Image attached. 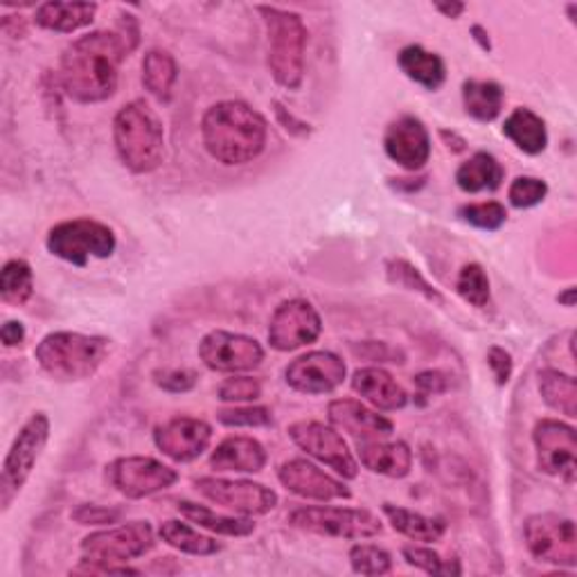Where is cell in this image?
<instances>
[{"label":"cell","instance_id":"6da1fadb","mask_svg":"<svg viewBox=\"0 0 577 577\" xmlns=\"http://www.w3.org/2000/svg\"><path fill=\"white\" fill-rule=\"evenodd\" d=\"M140 30L133 17H122L118 30H97L73 41L60 68L64 93L79 104H97L118 90L120 64L138 47Z\"/></svg>","mask_w":577,"mask_h":577},{"label":"cell","instance_id":"7a4b0ae2","mask_svg":"<svg viewBox=\"0 0 577 577\" xmlns=\"http://www.w3.org/2000/svg\"><path fill=\"white\" fill-rule=\"evenodd\" d=\"M267 120L246 101L228 99L210 107L201 120V138L222 165H246L265 151Z\"/></svg>","mask_w":577,"mask_h":577},{"label":"cell","instance_id":"3957f363","mask_svg":"<svg viewBox=\"0 0 577 577\" xmlns=\"http://www.w3.org/2000/svg\"><path fill=\"white\" fill-rule=\"evenodd\" d=\"M114 142L122 165L133 174L159 170L165 159V129L145 99H133L114 120Z\"/></svg>","mask_w":577,"mask_h":577},{"label":"cell","instance_id":"277c9868","mask_svg":"<svg viewBox=\"0 0 577 577\" xmlns=\"http://www.w3.org/2000/svg\"><path fill=\"white\" fill-rule=\"evenodd\" d=\"M111 341L79 332L47 334L34 350L41 371L57 382L90 380L107 361Z\"/></svg>","mask_w":577,"mask_h":577},{"label":"cell","instance_id":"5b68a950","mask_svg":"<svg viewBox=\"0 0 577 577\" xmlns=\"http://www.w3.org/2000/svg\"><path fill=\"white\" fill-rule=\"evenodd\" d=\"M269 30V68L274 79L289 88L298 90L304 79V47H307V28L296 12L278 8H259Z\"/></svg>","mask_w":577,"mask_h":577},{"label":"cell","instance_id":"8992f818","mask_svg":"<svg viewBox=\"0 0 577 577\" xmlns=\"http://www.w3.org/2000/svg\"><path fill=\"white\" fill-rule=\"evenodd\" d=\"M289 523L304 533L336 539H373L384 531L377 514L354 507H298L289 514Z\"/></svg>","mask_w":577,"mask_h":577},{"label":"cell","instance_id":"52a82bcc","mask_svg":"<svg viewBox=\"0 0 577 577\" xmlns=\"http://www.w3.org/2000/svg\"><path fill=\"white\" fill-rule=\"evenodd\" d=\"M47 250L71 261L75 267H86L90 257H111L116 250V235L114 231L95 220H71L62 222L47 233Z\"/></svg>","mask_w":577,"mask_h":577},{"label":"cell","instance_id":"ba28073f","mask_svg":"<svg viewBox=\"0 0 577 577\" xmlns=\"http://www.w3.org/2000/svg\"><path fill=\"white\" fill-rule=\"evenodd\" d=\"M50 438V419L45 413H34L19 431L0 474V505L10 510L23 485L28 483L34 464L39 462Z\"/></svg>","mask_w":577,"mask_h":577},{"label":"cell","instance_id":"9c48e42d","mask_svg":"<svg viewBox=\"0 0 577 577\" xmlns=\"http://www.w3.org/2000/svg\"><path fill=\"white\" fill-rule=\"evenodd\" d=\"M523 537L535 559L573 568L577 564V535L573 519L555 512L533 514L523 523Z\"/></svg>","mask_w":577,"mask_h":577},{"label":"cell","instance_id":"30bf717a","mask_svg":"<svg viewBox=\"0 0 577 577\" xmlns=\"http://www.w3.org/2000/svg\"><path fill=\"white\" fill-rule=\"evenodd\" d=\"M109 483L127 499H147L151 494L165 492L179 481V474L149 456H127L118 458L107 467Z\"/></svg>","mask_w":577,"mask_h":577},{"label":"cell","instance_id":"8fae6325","mask_svg":"<svg viewBox=\"0 0 577 577\" xmlns=\"http://www.w3.org/2000/svg\"><path fill=\"white\" fill-rule=\"evenodd\" d=\"M153 528L147 521H131L120 528H109L90 533L82 542V553L86 559L122 564L142 557L153 548Z\"/></svg>","mask_w":577,"mask_h":577},{"label":"cell","instance_id":"7c38bea8","mask_svg":"<svg viewBox=\"0 0 577 577\" xmlns=\"http://www.w3.org/2000/svg\"><path fill=\"white\" fill-rule=\"evenodd\" d=\"M199 356L215 373H248L265 361L261 345L244 334H233L224 330L210 332L199 345Z\"/></svg>","mask_w":577,"mask_h":577},{"label":"cell","instance_id":"4fadbf2b","mask_svg":"<svg viewBox=\"0 0 577 577\" xmlns=\"http://www.w3.org/2000/svg\"><path fill=\"white\" fill-rule=\"evenodd\" d=\"M323 332V321L311 302L293 298L282 302L271 317L269 343L278 352H293L317 341Z\"/></svg>","mask_w":577,"mask_h":577},{"label":"cell","instance_id":"5bb4252c","mask_svg":"<svg viewBox=\"0 0 577 577\" xmlns=\"http://www.w3.org/2000/svg\"><path fill=\"white\" fill-rule=\"evenodd\" d=\"M289 436L302 451L334 469L343 479L352 481L359 477V464L348 442L332 427L304 419V423H296L289 427Z\"/></svg>","mask_w":577,"mask_h":577},{"label":"cell","instance_id":"9a60e30c","mask_svg":"<svg viewBox=\"0 0 577 577\" xmlns=\"http://www.w3.org/2000/svg\"><path fill=\"white\" fill-rule=\"evenodd\" d=\"M537 449V464L551 477L566 483L575 481L577 471V436L575 429L559 419H542L533 434Z\"/></svg>","mask_w":577,"mask_h":577},{"label":"cell","instance_id":"2e32d148","mask_svg":"<svg viewBox=\"0 0 577 577\" xmlns=\"http://www.w3.org/2000/svg\"><path fill=\"white\" fill-rule=\"evenodd\" d=\"M194 485L207 501L246 516L267 514L278 505V494L271 488L250 481H226L205 477L199 479Z\"/></svg>","mask_w":577,"mask_h":577},{"label":"cell","instance_id":"e0dca14e","mask_svg":"<svg viewBox=\"0 0 577 577\" xmlns=\"http://www.w3.org/2000/svg\"><path fill=\"white\" fill-rule=\"evenodd\" d=\"M285 380L298 393L325 395L343 384L345 363L334 352H309L287 365Z\"/></svg>","mask_w":577,"mask_h":577},{"label":"cell","instance_id":"ac0fdd59","mask_svg":"<svg viewBox=\"0 0 577 577\" xmlns=\"http://www.w3.org/2000/svg\"><path fill=\"white\" fill-rule=\"evenodd\" d=\"M213 440V427L196 417H174L156 427L153 442L168 458L177 462H192L203 456Z\"/></svg>","mask_w":577,"mask_h":577},{"label":"cell","instance_id":"d6986e66","mask_svg":"<svg viewBox=\"0 0 577 577\" xmlns=\"http://www.w3.org/2000/svg\"><path fill=\"white\" fill-rule=\"evenodd\" d=\"M384 149L388 159L402 165L404 170H423L431 156V138L423 120L404 116L395 120L384 138Z\"/></svg>","mask_w":577,"mask_h":577},{"label":"cell","instance_id":"ffe728a7","mask_svg":"<svg viewBox=\"0 0 577 577\" xmlns=\"http://www.w3.org/2000/svg\"><path fill=\"white\" fill-rule=\"evenodd\" d=\"M278 479L289 492L311 501H339L352 496V492L341 481L302 458L287 460L278 469Z\"/></svg>","mask_w":577,"mask_h":577},{"label":"cell","instance_id":"44dd1931","mask_svg":"<svg viewBox=\"0 0 577 577\" xmlns=\"http://www.w3.org/2000/svg\"><path fill=\"white\" fill-rule=\"evenodd\" d=\"M328 417L336 429L354 436L359 442L386 440L395 431V425L388 417L375 413L368 406H363L356 399H334L328 406Z\"/></svg>","mask_w":577,"mask_h":577},{"label":"cell","instance_id":"7402d4cb","mask_svg":"<svg viewBox=\"0 0 577 577\" xmlns=\"http://www.w3.org/2000/svg\"><path fill=\"white\" fill-rule=\"evenodd\" d=\"M359 460L373 474L388 479H404L413 467V453L406 442H386V440H363L356 445Z\"/></svg>","mask_w":577,"mask_h":577},{"label":"cell","instance_id":"603a6c76","mask_svg":"<svg viewBox=\"0 0 577 577\" xmlns=\"http://www.w3.org/2000/svg\"><path fill=\"white\" fill-rule=\"evenodd\" d=\"M267 464V449L255 438L233 436L226 438L210 456V467L217 471H242V474H257Z\"/></svg>","mask_w":577,"mask_h":577},{"label":"cell","instance_id":"cb8c5ba5","mask_svg":"<svg viewBox=\"0 0 577 577\" xmlns=\"http://www.w3.org/2000/svg\"><path fill=\"white\" fill-rule=\"evenodd\" d=\"M352 391L380 410H399L408 404L406 391L382 368H361L352 377Z\"/></svg>","mask_w":577,"mask_h":577},{"label":"cell","instance_id":"d4e9b609","mask_svg":"<svg viewBox=\"0 0 577 577\" xmlns=\"http://www.w3.org/2000/svg\"><path fill=\"white\" fill-rule=\"evenodd\" d=\"M399 68L415 84L429 90H438L447 79V66L436 52L425 50L423 45H406L399 52Z\"/></svg>","mask_w":577,"mask_h":577},{"label":"cell","instance_id":"484cf974","mask_svg":"<svg viewBox=\"0 0 577 577\" xmlns=\"http://www.w3.org/2000/svg\"><path fill=\"white\" fill-rule=\"evenodd\" d=\"M97 14L95 3H45L36 10V25L50 32L71 34L93 23Z\"/></svg>","mask_w":577,"mask_h":577},{"label":"cell","instance_id":"4316f807","mask_svg":"<svg viewBox=\"0 0 577 577\" xmlns=\"http://www.w3.org/2000/svg\"><path fill=\"white\" fill-rule=\"evenodd\" d=\"M503 133L521 151H526L531 156L542 153L548 145L546 122L531 109H514L503 125Z\"/></svg>","mask_w":577,"mask_h":577},{"label":"cell","instance_id":"83f0119b","mask_svg":"<svg viewBox=\"0 0 577 577\" xmlns=\"http://www.w3.org/2000/svg\"><path fill=\"white\" fill-rule=\"evenodd\" d=\"M384 514L388 516L391 526L402 533L404 537L413 539V542H440L447 533V523L442 519H434V516H425L419 512H410L397 505L386 503L384 505Z\"/></svg>","mask_w":577,"mask_h":577},{"label":"cell","instance_id":"f1b7e54d","mask_svg":"<svg viewBox=\"0 0 577 577\" xmlns=\"http://www.w3.org/2000/svg\"><path fill=\"white\" fill-rule=\"evenodd\" d=\"M503 168L488 151H479L471 156L467 163H462L456 172V183L462 192L477 194L483 190H496L503 181Z\"/></svg>","mask_w":577,"mask_h":577},{"label":"cell","instance_id":"f546056e","mask_svg":"<svg viewBox=\"0 0 577 577\" xmlns=\"http://www.w3.org/2000/svg\"><path fill=\"white\" fill-rule=\"evenodd\" d=\"M503 101H505V93L496 82L469 79L462 84L464 111L479 122L496 120L501 116Z\"/></svg>","mask_w":577,"mask_h":577},{"label":"cell","instance_id":"4dcf8cb0","mask_svg":"<svg viewBox=\"0 0 577 577\" xmlns=\"http://www.w3.org/2000/svg\"><path fill=\"white\" fill-rule=\"evenodd\" d=\"M179 79V68L174 57L165 50H149L142 60V84L161 101H170L174 84Z\"/></svg>","mask_w":577,"mask_h":577},{"label":"cell","instance_id":"1f68e13d","mask_svg":"<svg viewBox=\"0 0 577 577\" xmlns=\"http://www.w3.org/2000/svg\"><path fill=\"white\" fill-rule=\"evenodd\" d=\"M179 512L188 521L196 523V526H201L205 531H213L217 535L248 537L250 533H255V523L250 519H235V516L215 514L213 510H207V507H203L199 503H192V501H181L179 503Z\"/></svg>","mask_w":577,"mask_h":577},{"label":"cell","instance_id":"d6a6232c","mask_svg":"<svg viewBox=\"0 0 577 577\" xmlns=\"http://www.w3.org/2000/svg\"><path fill=\"white\" fill-rule=\"evenodd\" d=\"M539 391H542V397L544 402L566 415V417H575L577 413V384L570 375H564L559 371H542L539 373Z\"/></svg>","mask_w":577,"mask_h":577},{"label":"cell","instance_id":"836d02e7","mask_svg":"<svg viewBox=\"0 0 577 577\" xmlns=\"http://www.w3.org/2000/svg\"><path fill=\"white\" fill-rule=\"evenodd\" d=\"M159 535L165 544H170L172 548L188 553V555L207 557V555H217L222 551V544L196 533L194 528L188 526V523H181V521H165Z\"/></svg>","mask_w":577,"mask_h":577},{"label":"cell","instance_id":"e575fe53","mask_svg":"<svg viewBox=\"0 0 577 577\" xmlns=\"http://www.w3.org/2000/svg\"><path fill=\"white\" fill-rule=\"evenodd\" d=\"M34 293V274L25 259H10L0 274V296L8 304L21 307Z\"/></svg>","mask_w":577,"mask_h":577},{"label":"cell","instance_id":"d590c367","mask_svg":"<svg viewBox=\"0 0 577 577\" xmlns=\"http://www.w3.org/2000/svg\"><path fill=\"white\" fill-rule=\"evenodd\" d=\"M458 217L481 231H499L507 220V210H505V205H501L496 201L469 203L458 210Z\"/></svg>","mask_w":577,"mask_h":577},{"label":"cell","instance_id":"8d00e7d4","mask_svg":"<svg viewBox=\"0 0 577 577\" xmlns=\"http://www.w3.org/2000/svg\"><path fill=\"white\" fill-rule=\"evenodd\" d=\"M458 293L462 300L474 307H485L490 302V280L488 274L483 271L481 265H467L462 267L458 282H456Z\"/></svg>","mask_w":577,"mask_h":577},{"label":"cell","instance_id":"74e56055","mask_svg":"<svg viewBox=\"0 0 577 577\" xmlns=\"http://www.w3.org/2000/svg\"><path fill=\"white\" fill-rule=\"evenodd\" d=\"M352 570L359 575H386L393 568L391 555L373 544H359L350 551Z\"/></svg>","mask_w":577,"mask_h":577},{"label":"cell","instance_id":"f35d334b","mask_svg":"<svg viewBox=\"0 0 577 577\" xmlns=\"http://www.w3.org/2000/svg\"><path fill=\"white\" fill-rule=\"evenodd\" d=\"M388 280L399 285V287H404V289H408V291L425 293L429 300L442 302V296L423 276H419V271L415 267H410L408 261H404V259L388 261Z\"/></svg>","mask_w":577,"mask_h":577},{"label":"cell","instance_id":"ab89813d","mask_svg":"<svg viewBox=\"0 0 577 577\" xmlns=\"http://www.w3.org/2000/svg\"><path fill=\"white\" fill-rule=\"evenodd\" d=\"M402 555L406 559V564L431 573V575H451V573H460V566L456 562H445L436 551L431 548H423V546H404Z\"/></svg>","mask_w":577,"mask_h":577},{"label":"cell","instance_id":"60d3db41","mask_svg":"<svg viewBox=\"0 0 577 577\" xmlns=\"http://www.w3.org/2000/svg\"><path fill=\"white\" fill-rule=\"evenodd\" d=\"M217 419L226 427H271L274 415L267 406H242L224 408L217 413Z\"/></svg>","mask_w":577,"mask_h":577},{"label":"cell","instance_id":"b9f144b4","mask_svg":"<svg viewBox=\"0 0 577 577\" xmlns=\"http://www.w3.org/2000/svg\"><path fill=\"white\" fill-rule=\"evenodd\" d=\"M548 194V185L546 181L542 179H535V177H519L512 181L510 185V203L514 207H533V205H539Z\"/></svg>","mask_w":577,"mask_h":577},{"label":"cell","instance_id":"7bdbcfd3","mask_svg":"<svg viewBox=\"0 0 577 577\" xmlns=\"http://www.w3.org/2000/svg\"><path fill=\"white\" fill-rule=\"evenodd\" d=\"M261 395V384L253 377H231L220 386L224 402H255Z\"/></svg>","mask_w":577,"mask_h":577},{"label":"cell","instance_id":"ee69618b","mask_svg":"<svg viewBox=\"0 0 577 577\" xmlns=\"http://www.w3.org/2000/svg\"><path fill=\"white\" fill-rule=\"evenodd\" d=\"M153 382L168 393H188L196 386L199 377L194 371H159L153 373Z\"/></svg>","mask_w":577,"mask_h":577},{"label":"cell","instance_id":"f6af8a7d","mask_svg":"<svg viewBox=\"0 0 577 577\" xmlns=\"http://www.w3.org/2000/svg\"><path fill=\"white\" fill-rule=\"evenodd\" d=\"M120 512L118 510H107V507H97V505H79L73 512V519L82 526H104V523H114L118 521Z\"/></svg>","mask_w":577,"mask_h":577},{"label":"cell","instance_id":"bcb514c9","mask_svg":"<svg viewBox=\"0 0 577 577\" xmlns=\"http://www.w3.org/2000/svg\"><path fill=\"white\" fill-rule=\"evenodd\" d=\"M71 573L73 575H138L136 568L118 566L114 562H95V559H86V557Z\"/></svg>","mask_w":577,"mask_h":577},{"label":"cell","instance_id":"7dc6e473","mask_svg":"<svg viewBox=\"0 0 577 577\" xmlns=\"http://www.w3.org/2000/svg\"><path fill=\"white\" fill-rule=\"evenodd\" d=\"M488 363L494 373V380L499 386H505L512 377V356L503 348H490Z\"/></svg>","mask_w":577,"mask_h":577},{"label":"cell","instance_id":"c3c4849f","mask_svg":"<svg viewBox=\"0 0 577 577\" xmlns=\"http://www.w3.org/2000/svg\"><path fill=\"white\" fill-rule=\"evenodd\" d=\"M415 386L419 391H425V393H442L447 391V377L438 371H429V373H423V375H417L415 377Z\"/></svg>","mask_w":577,"mask_h":577},{"label":"cell","instance_id":"681fc988","mask_svg":"<svg viewBox=\"0 0 577 577\" xmlns=\"http://www.w3.org/2000/svg\"><path fill=\"white\" fill-rule=\"evenodd\" d=\"M274 107H276V116H278V120L285 125L287 131H291V133H296V136H304V133H309V127H307L304 122L296 120L291 114H287L280 101H274Z\"/></svg>","mask_w":577,"mask_h":577},{"label":"cell","instance_id":"f907efd6","mask_svg":"<svg viewBox=\"0 0 577 577\" xmlns=\"http://www.w3.org/2000/svg\"><path fill=\"white\" fill-rule=\"evenodd\" d=\"M0 336H3V343L8 348H17V345H21L25 341V328L19 321H8L3 325V332H0Z\"/></svg>","mask_w":577,"mask_h":577},{"label":"cell","instance_id":"816d5d0a","mask_svg":"<svg viewBox=\"0 0 577 577\" xmlns=\"http://www.w3.org/2000/svg\"><path fill=\"white\" fill-rule=\"evenodd\" d=\"M436 10L438 12H442L445 17H449V19H458L462 12H464V6L462 3H440V6H436Z\"/></svg>","mask_w":577,"mask_h":577},{"label":"cell","instance_id":"f5cc1de1","mask_svg":"<svg viewBox=\"0 0 577 577\" xmlns=\"http://www.w3.org/2000/svg\"><path fill=\"white\" fill-rule=\"evenodd\" d=\"M573 296H575V289H573V287H568V289H566V293H562V296H559V302H564L566 307H573V302H575V300H573Z\"/></svg>","mask_w":577,"mask_h":577},{"label":"cell","instance_id":"db71d44e","mask_svg":"<svg viewBox=\"0 0 577 577\" xmlns=\"http://www.w3.org/2000/svg\"><path fill=\"white\" fill-rule=\"evenodd\" d=\"M471 32H474V34H479V36H477V39H479V41H481V45H483V50H490V39H485V32H483V30H481V28H479V25H477V28H474V30H471Z\"/></svg>","mask_w":577,"mask_h":577}]
</instances>
